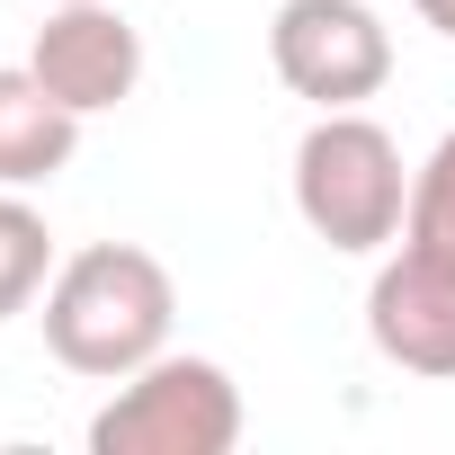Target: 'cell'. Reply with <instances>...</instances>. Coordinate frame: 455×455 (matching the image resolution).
Masks as SVG:
<instances>
[{
	"mask_svg": "<svg viewBox=\"0 0 455 455\" xmlns=\"http://www.w3.org/2000/svg\"><path fill=\"white\" fill-rule=\"evenodd\" d=\"M366 339H375L384 366L446 384L455 375V259L402 242L366 286Z\"/></svg>",
	"mask_w": 455,
	"mask_h": 455,
	"instance_id": "cell-6",
	"label": "cell"
},
{
	"mask_svg": "<svg viewBox=\"0 0 455 455\" xmlns=\"http://www.w3.org/2000/svg\"><path fill=\"white\" fill-rule=\"evenodd\" d=\"M233 446H242V384L188 348L134 366L90 419V455H233Z\"/></svg>",
	"mask_w": 455,
	"mask_h": 455,
	"instance_id": "cell-3",
	"label": "cell"
},
{
	"mask_svg": "<svg viewBox=\"0 0 455 455\" xmlns=\"http://www.w3.org/2000/svg\"><path fill=\"white\" fill-rule=\"evenodd\" d=\"M28 72L72 108V116H108L143 90V28L116 0H45V28L28 45Z\"/></svg>",
	"mask_w": 455,
	"mask_h": 455,
	"instance_id": "cell-5",
	"label": "cell"
},
{
	"mask_svg": "<svg viewBox=\"0 0 455 455\" xmlns=\"http://www.w3.org/2000/svg\"><path fill=\"white\" fill-rule=\"evenodd\" d=\"M295 214L304 233L366 259L402 242V214H411V170L402 143L366 116V108H322L295 143Z\"/></svg>",
	"mask_w": 455,
	"mask_h": 455,
	"instance_id": "cell-2",
	"label": "cell"
},
{
	"mask_svg": "<svg viewBox=\"0 0 455 455\" xmlns=\"http://www.w3.org/2000/svg\"><path fill=\"white\" fill-rule=\"evenodd\" d=\"M81 125L90 116H72L28 63H10L0 72V188H54L81 152Z\"/></svg>",
	"mask_w": 455,
	"mask_h": 455,
	"instance_id": "cell-7",
	"label": "cell"
},
{
	"mask_svg": "<svg viewBox=\"0 0 455 455\" xmlns=\"http://www.w3.org/2000/svg\"><path fill=\"white\" fill-rule=\"evenodd\" d=\"M402 242L455 259V125L437 134V152L411 170V214H402Z\"/></svg>",
	"mask_w": 455,
	"mask_h": 455,
	"instance_id": "cell-9",
	"label": "cell"
},
{
	"mask_svg": "<svg viewBox=\"0 0 455 455\" xmlns=\"http://www.w3.org/2000/svg\"><path fill=\"white\" fill-rule=\"evenodd\" d=\"M45 348L54 366L90 375V384H125L134 366H152L170 348L179 322V286L143 242H81L54 286H45Z\"/></svg>",
	"mask_w": 455,
	"mask_h": 455,
	"instance_id": "cell-1",
	"label": "cell"
},
{
	"mask_svg": "<svg viewBox=\"0 0 455 455\" xmlns=\"http://www.w3.org/2000/svg\"><path fill=\"white\" fill-rule=\"evenodd\" d=\"M54 268L63 259H54V233L28 205V188H0V322H19L28 304H45Z\"/></svg>",
	"mask_w": 455,
	"mask_h": 455,
	"instance_id": "cell-8",
	"label": "cell"
},
{
	"mask_svg": "<svg viewBox=\"0 0 455 455\" xmlns=\"http://www.w3.org/2000/svg\"><path fill=\"white\" fill-rule=\"evenodd\" d=\"M268 63L313 108H366L393 81V28L366 10V0H277Z\"/></svg>",
	"mask_w": 455,
	"mask_h": 455,
	"instance_id": "cell-4",
	"label": "cell"
},
{
	"mask_svg": "<svg viewBox=\"0 0 455 455\" xmlns=\"http://www.w3.org/2000/svg\"><path fill=\"white\" fill-rule=\"evenodd\" d=\"M411 10H419V28H437V36L455 45V0H411Z\"/></svg>",
	"mask_w": 455,
	"mask_h": 455,
	"instance_id": "cell-10",
	"label": "cell"
}]
</instances>
